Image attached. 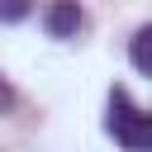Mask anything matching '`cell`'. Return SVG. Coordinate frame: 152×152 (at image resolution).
I'll return each instance as SVG.
<instances>
[{
	"label": "cell",
	"instance_id": "obj_1",
	"mask_svg": "<svg viewBox=\"0 0 152 152\" xmlns=\"http://www.w3.org/2000/svg\"><path fill=\"white\" fill-rule=\"evenodd\" d=\"M104 128L109 138L124 147V152H152V109H138L128 100L124 86L109 90V114H104Z\"/></svg>",
	"mask_w": 152,
	"mask_h": 152
},
{
	"label": "cell",
	"instance_id": "obj_2",
	"mask_svg": "<svg viewBox=\"0 0 152 152\" xmlns=\"http://www.w3.org/2000/svg\"><path fill=\"white\" fill-rule=\"evenodd\" d=\"M43 24H48L52 38H71V33L81 28V5H76V0H52L48 14H43Z\"/></svg>",
	"mask_w": 152,
	"mask_h": 152
},
{
	"label": "cell",
	"instance_id": "obj_3",
	"mask_svg": "<svg viewBox=\"0 0 152 152\" xmlns=\"http://www.w3.org/2000/svg\"><path fill=\"white\" fill-rule=\"evenodd\" d=\"M128 62H133L142 76H152V24H142V28L128 38Z\"/></svg>",
	"mask_w": 152,
	"mask_h": 152
},
{
	"label": "cell",
	"instance_id": "obj_4",
	"mask_svg": "<svg viewBox=\"0 0 152 152\" xmlns=\"http://www.w3.org/2000/svg\"><path fill=\"white\" fill-rule=\"evenodd\" d=\"M28 14V0H0V24H14Z\"/></svg>",
	"mask_w": 152,
	"mask_h": 152
},
{
	"label": "cell",
	"instance_id": "obj_5",
	"mask_svg": "<svg viewBox=\"0 0 152 152\" xmlns=\"http://www.w3.org/2000/svg\"><path fill=\"white\" fill-rule=\"evenodd\" d=\"M5 109H14V90H10V81L0 76V114H5Z\"/></svg>",
	"mask_w": 152,
	"mask_h": 152
}]
</instances>
